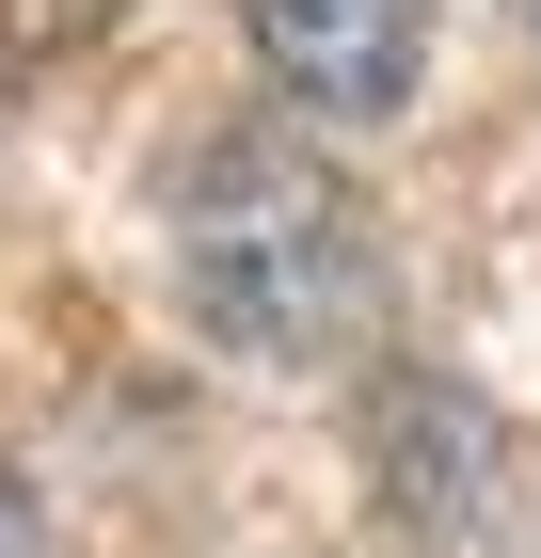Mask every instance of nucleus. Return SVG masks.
<instances>
[{"instance_id":"3","label":"nucleus","mask_w":541,"mask_h":558,"mask_svg":"<svg viewBox=\"0 0 541 558\" xmlns=\"http://www.w3.org/2000/svg\"><path fill=\"white\" fill-rule=\"evenodd\" d=\"M0 558H64V543H48V511H33V478H0Z\"/></svg>"},{"instance_id":"1","label":"nucleus","mask_w":541,"mask_h":558,"mask_svg":"<svg viewBox=\"0 0 541 558\" xmlns=\"http://www.w3.org/2000/svg\"><path fill=\"white\" fill-rule=\"evenodd\" d=\"M175 288H192V319H208L223 351H271V367H303V351H351L382 303V256H367V208H351V175L319 160V144L287 129H208L192 144V175H175Z\"/></svg>"},{"instance_id":"2","label":"nucleus","mask_w":541,"mask_h":558,"mask_svg":"<svg viewBox=\"0 0 541 558\" xmlns=\"http://www.w3.org/2000/svg\"><path fill=\"white\" fill-rule=\"evenodd\" d=\"M255 64L287 112L319 129H382V112H415V64H430V0H239Z\"/></svg>"}]
</instances>
